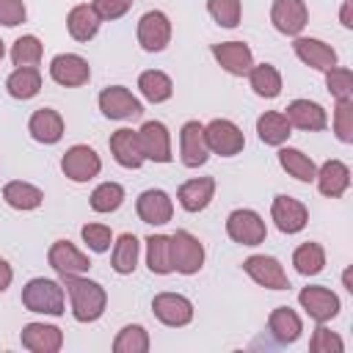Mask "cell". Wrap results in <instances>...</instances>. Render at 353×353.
<instances>
[{
	"mask_svg": "<svg viewBox=\"0 0 353 353\" xmlns=\"http://www.w3.org/2000/svg\"><path fill=\"white\" fill-rule=\"evenodd\" d=\"M80 237H83V243H85L94 254H105V251L110 248V243H113V232H110V226H105V223H85V226L80 229Z\"/></svg>",
	"mask_w": 353,
	"mask_h": 353,
	"instance_id": "45",
	"label": "cell"
},
{
	"mask_svg": "<svg viewBox=\"0 0 353 353\" xmlns=\"http://www.w3.org/2000/svg\"><path fill=\"white\" fill-rule=\"evenodd\" d=\"M149 350V331L143 325H124L113 339V353H146Z\"/></svg>",
	"mask_w": 353,
	"mask_h": 353,
	"instance_id": "40",
	"label": "cell"
},
{
	"mask_svg": "<svg viewBox=\"0 0 353 353\" xmlns=\"http://www.w3.org/2000/svg\"><path fill=\"white\" fill-rule=\"evenodd\" d=\"M243 270L259 284V287H268V290H287L290 287V279L281 268V262L276 256H268V254H251L245 262H243Z\"/></svg>",
	"mask_w": 353,
	"mask_h": 353,
	"instance_id": "13",
	"label": "cell"
},
{
	"mask_svg": "<svg viewBox=\"0 0 353 353\" xmlns=\"http://www.w3.org/2000/svg\"><path fill=\"white\" fill-rule=\"evenodd\" d=\"M342 281H345V290H347V292H353V284H350V268L342 273Z\"/></svg>",
	"mask_w": 353,
	"mask_h": 353,
	"instance_id": "50",
	"label": "cell"
},
{
	"mask_svg": "<svg viewBox=\"0 0 353 353\" xmlns=\"http://www.w3.org/2000/svg\"><path fill=\"white\" fill-rule=\"evenodd\" d=\"M226 234H229V240H234L240 245H259L268 237V226H265V221H262V215L256 210L240 207V210L229 212Z\"/></svg>",
	"mask_w": 353,
	"mask_h": 353,
	"instance_id": "5",
	"label": "cell"
},
{
	"mask_svg": "<svg viewBox=\"0 0 353 353\" xmlns=\"http://www.w3.org/2000/svg\"><path fill=\"white\" fill-rule=\"evenodd\" d=\"M28 132H30L33 141H39L44 146H52L63 138V116L52 108H39L28 119Z\"/></svg>",
	"mask_w": 353,
	"mask_h": 353,
	"instance_id": "26",
	"label": "cell"
},
{
	"mask_svg": "<svg viewBox=\"0 0 353 353\" xmlns=\"http://www.w3.org/2000/svg\"><path fill=\"white\" fill-rule=\"evenodd\" d=\"M99 110L105 119H113V121H127V119H138L143 113V105L141 99L124 88V85H108L99 91Z\"/></svg>",
	"mask_w": 353,
	"mask_h": 353,
	"instance_id": "6",
	"label": "cell"
},
{
	"mask_svg": "<svg viewBox=\"0 0 353 353\" xmlns=\"http://www.w3.org/2000/svg\"><path fill=\"white\" fill-rule=\"evenodd\" d=\"M152 312L168 328H185L193 320V303L179 292H157L152 298Z\"/></svg>",
	"mask_w": 353,
	"mask_h": 353,
	"instance_id": "9",
	"label": "cell"
},
{
	"mask_svg": "<svg viewBox=\"0 0 353 353\" xmlns=\"http://www.w3.org/2000/svg\"><path fill=\"white\" fill-rule=\"evenodd\" d=\"M63 281V290L69 295V303H72V317L77 323H94L105 314V306H108V292L99 281L94 279H85L83 276H61Z\"/></svg>",
	"mask_w": 353,
	"mask_h": 353,
	"instance_id": "1",
	"label": "cell"
},
{
	"mask_svg": "<svg viewBox=\"0 0 353 353\" xmlns=\"http://www.w3.org/2000/svg\"><path fill=\"white\" fill-rule=\"evenodd\" d=\"M325 88L334 99H353V72L347 66H334L325 72Z\"/></svg>",
	"mask_w": 353,
	"mask_h": 353,
	"instance_id": "42",
	"label": "cell"
},
{
	"mask_svg": "<svg viewBox=\"0 0 353 353\" xmlns=\"http://www.w3.org/2000/svg\"><path fill=\"white\" fill-rule=\"evenodd\" d=\"M212 58L218 61V66L234 77L248 74V69L254 66V52L245 41H221L212 44Z\"/></svg>",
	"mask_w": 353,
	"mask_h": 353,
	"instance_id": "20",
	"label": "cell"
},
{
	"mask_svg": "<svg viewBox=\"0 0 353 353\" xmlns=\"http://www.w3.org/2000/svg\"><path fill=\"white\" fill-rule=\"evenodd\" d=\"M11 281H14V268L6 259H0V292H6L11 287Z\"/></svg>",
	"mask_w": 353,
	"mask_h": 353,
	"instance_id": "48",
	"label": "cell"
},
{
	"mask_svg": "<svg viewBox=\"0 0 353 353\" xmlns=\"http://www.w3.org/2000/svg\"><path fill=\"white\" fill-rule=\"evenodd\" d=\"M334 132H336V138L342 143H353V99H336Z\"/></svg>",
	"mask_w": 353,
	"mask_h": 353,
	"instance_id": "43",
	"label": "cell"
},
{
	"mask_svg": "<svg viewBox=\"0 0 353 353\" xmlns=\"http://www.w3.org/2000/svg\"><path fill=\"white\" fill-rule=\"evenodd\" d=\"M284 116L290 121V127L306 130V132H320L328 127V113L323 105L312 102V99H292L284 108Z\"/></svg>",
	"mask_w": 353,
	"mask_h": 353,
	"instance_id": "22",
	"label": "cell"
},
{
	"mask_svg": "<svg viewBox=\"0 0 353 353\" xmlns=\"http://www.w3.org/2000/svg\"><path fill=\"white\" fill-rule=\"evenodd\" d=\"M3 55H6V44H3V39H0V61H3Z\"/></svg>",
	"mask_w": 353,
	"mask_h": 353,
	"instance_id": "51",
	"label": "cell"
},
{
	"mask_svg": "<svg viewBox=\"0 0 353 353\" xmlns=\"http://www.w3.org/2000/svg\"><path fill=\"white\" fill-rule=\"evenodd\" d=\"M279 165H281L292 179H298V182H314V174H317L314 160H312L306 152L295 149V146H281V149H279Z\"/></svg>",
	"mask_w": 353,
	"mask_h": 353,
	"instance_id": "34",
	"label": "cell"
},
{
	"mask_svg": "<svg viewBox=\"0 0 353 353\" xmlns=\"http://www.w3.org/2000/svg\"><path fill=\"white\" fill-rule=\"evenodd\" d=\"M25 17H28L25 0H0V25L17 28L25 22Z\"/></svg>",
	"mask_w": 353,
	"mask_h": 353,
	"instance_id": "47",
	"label": "cell"
},
{
	"mask_svg": "<svg viewBox=\"0 0 353 353\" xmlns=\"http://www.w3.org/2000/svg\"><path fill=\"white\" fill-rule=\"evenodd\" d=\"M138 141H141V152L143 160H154V163H171V135L168 127L163 121H143L138 130Z\"/></svg>",
	"mask_w": 353,
	"mask_h": 353,
	"instance_id": "14",
	"label": "cell"
},
{
	"mask_svg": "<svg viewBox=\"0 0 353 353\" xmlns=\"http://www.w3.org/2000/svg\"><path fill=\"white\" fill-rule=\"evenodd\" d=\"M50 77L63 85V88H77V85H85L88 77H91V66L83 55L77 52H61L50 61Z\"/></svg>",
	"mask_w": 353,
	"mask_h": 353,
	"instance_id": "12",
	"label": "cell"
},
{
	"mask_svg": "<svg viewBox=\"0 0 353 353\" xmlns=\"http://www.w3.org/2000/svg\"><path fill=\"white\" fill-rule=\"evenodd\" d=\"M270 22L284 36H301V30L309 22V8L303 0H273Z\"/></svg>",
	"mask_w": 353,
	"mask_h": 353,
	"instance_id": "16",
	"label": "cell"
},
{
	"mask_svg": "<svg viewBox=\"0 0 353 353\" xmlns=\"http://www.w3.org/2000/svg\"><path fill=\"white\" fill-rule=\"evenodd\" d=\"M314 182H317V190L325 196V199H339L345 196V190L350 188V168L347 163L342 160H325L317 174H314Z\"/></svg>",
	"mask_w": 353,
	"mask_h": 353,
	"instance_id": "24",
	"label": "cell"
},
{
	"mask_svg": "<svg viewBox=\"0 0 353 353\" xmlns=\"http://www.w3.org/2000/svg\"><path fill=\"white\" fill-rule=\"evenodd\" d=\"M99 25H102V19L97 17V11L88 3H80L66 14V30L74 41H91L99 33Z\"/></svg>",
	"mask_w": 353,
	"mask_h": 353,
	"instance_id": "28",
	"label": "cell"
},
{
	"mask_svg": "<svg viewBox=\"0 0 353 353\" xmlns=\"http://www.w3.org/2000/svg\"><path fill=\"white\" fill-rule=\"evenodd\" d=\"M6 91L14 99H33L41 91V72L39 66H17L8 80H6Z\"/></svg>",
	"mask_w": 353,
	"mask_h": 353,
	"instance_id": "32",
	"label": "cell"
},
{
	"mask_svg": "<svg viewBox=\"0 0 353 353\" xmlns=\"http://www.w3.org/2000/svg\"><path fill=\"white\" fill-rule=\"evenodd\" d=\"M212 196H215V179L212 176H193V179L182 182L179 190H176V201H179V207L185 212L207 210Z\"/></svg>",
	"mask_w": 353,
	"mask_h": 353,
	"instance_id": "25",
	"label": "cell"
},
{
	"mask_svg": "<svg viewBox=\"0 0 353 353\" xmlns=\"http://www.w3.org/2000/svg\"><path fill=\"white\" fill-rule=\"evenodd\" d=\"M210 157L207 141H204V124L201 121H185L179 130V160L185 168H199Z\"/></svg>",
	"mask_w": 353,
	"mask_h": 353,
	"instance_id": "17",
	"label": "cell"
},
{
	"mask_svg": "<svg viewBox=\"0 0 353 353\" xmlns=\"http://www.w3.org/2000/svg\"><path fill=\"white\" fill-rule=\"evenodd\" d=\"M146 265L157 276L174 273V265H171V237L168 234H149L146 237Z\"/></svg>",
	"mask_w": 353,
	"mask_h": 353,
	"instance_id": "36",
	"label": "cell"
},
{
	"mask_svg": "<svg viewBox=\"0 0 353 353\" xmlns=\"http://www.w3.org/2000/svg\"><path fill=\"white\" fill-rule=\"evenodd\" d=\"M41 55H44V44L33 33L19 36L11 44V61H14V66H39L41 63Z\"/></svg>",
	"mask_w": 353,
	"mask_h": 353,
	"instance_id": "39",
	"label": "cell"
},
{
	"mask_svg": "<svg viewBox=\"0 0 353 353\" xmlns=\"http://www.w3.org/2000/svg\"><path fill=\"white\" fill-rule=\"evenodd\" d=\"M298 303L301 309L314 320V323H328L339 314L342 303H339V295L323 284H309L298 292Z\"/></svg>",
	"mask_w": 353,
	"mask_h": 353,
	"instance_id": "8",
	"label": "cell"
},
{
	"mask_svg": "<svg viewBox=\"0 0 353 353\" xmlns=\"http://www.w3.org/2000/svg\"><path fill=\"white\" fill-rule=\"evenodd\" d=\"M204 141L210 154H221V157H234L245 146L243 130L229 119H212L210 124H204Z\"/></svg>",
	"mask_w": 353,
	"mask_h": 353,
	"instance_id": "3",
	"label": "cell"
},
{
	"mask_svg": "<svg viewBox=\"0 0 353 353\" xmlns=\"http://www.w3.org/2000/svg\"><path fill=\"white\" fill-rule=\"evenodd\" d=\"M3 199H6L8 207L28 212V210L41 207V201H44V190L36 188V185H30V182L11 179V182H6V188H3Z\"/></svg>",
	"mask_w": 353,
	"mask_h": 353,
	"instance_id": "31",
	"label": "cell"
},
{
	"mask_svg": "<svg viewBox=\"0 0 353 353\" xmlns=\"http://www.w3.org/2000/svg\"><path fill=\"white\" fill-rule=\"evenodd\" d=\"M138 256H141V243L132 232H124L116 237L113 243V256H110V268L119 276H130L138 268Z\"/></svg>",
	"mask_w": 353,
	"mask_h": 353,
	"instance_id": "30",
	"label": "cell"
},
{
	"mask_svg": "<svg viewBox=\"0 0 353 353\" xmlns=\"http://www.w3.org/2000/svg\"><path fill=\"white\" fill-rule=\"evenodd\" d=\"M88 204H91L94 212H102V215L116 212V210L124 204V188H121L119 182H99V185L91 190Z\"/></svg>",
	"mask_w": 353,
	"mask_h": 353,
	"instance_id": "38",
	"label": "cell"
},
{
	"mask_svg": "<svg viewBox=\"0 0 353 353\" xmlns=\"http://www.w3.org/2000/svg\"><path fill=\"white\" fill-rule=\"evenodd\" d=\"M108 146H110V154L113 160L121 165V168H141L143 165V152H141V141H138V130H130V127H121L116 132H110L108 138Z\"/></svg>",
	"mask_w": 353,
	"mask_h": 353,
	"instance_id": "23",
	"label": "cell"
},
{
	"mask_svg": "<svg viewBox=\"0 0 353 353\" xmlns=\"http://www.w3.org/2000/svg\"><path fill=\"white\" fill-rule=\"evenodd\" d=\"M248 83H251L256 97L276 99L281 94V72L273 63H254L248 69Z\"/></svg>",
	"mask_w": 353,
	"mask_h": 353,
	"instance_id": "35",
	"label": "cell"
},
{
	"mask_svg": "<svg viewBox=\"0 0 353 353\" xmlns=\"http://www.w3.org/2000/svg\"><path fill=\"white\" fill-rule=\"evenodd\" d=\"M292 50H295V55H298L306 66H312V69H317V72H328V69H334L336 61H339V55H336V50H334L331 44H325L323 39H312V36H295Z\"/></svg>",
	"mask_w": 353,
	"mask_h": 353,
	"instance_id": "19",
	"label": "cell"
},
{
	"mask_svg": "<svg viewBox=\"0 0 353 353\" xmlns=\"http://www.w3.org/2000/svg\"><path fill=\"white\" fill-rule=\"evenodd\" d=\"M207 11L221 28H237L243 17L240 0H207Z\"/></svg>",
	"mask_w": 353,
	"mask_h": 353,
	"instance_id": "41",
	"label": "cell"
},
{
	"mask_svg": "<svg viewBox=\"0 0 353 353\" xmlns=\"http://www.w3.org/2000/svg\"><path fill=\"white\" fill-rule=\"evenodd\" d=\"M135 212L143 223H152V226H163L174 218V201L171 196L163 190V188H149L138 196L135 201Z\"/></svg>",
	"mask_w": 353,
	"mask_h": 353,
	"instance_id": "18",
	"label": "cell"
},
{
	"mask_svg": "<svg viewBox=\"0 0 353 353\" xmlns=\"http://www.w3.org/2000/svg\"><path fill=\"white\" fill-rule=\"evenodd\" d=\"M22 306L28 312H36V314L61 317L66 312V290L55 279L36 276L22 287Z\"/></svg>",
	"mask_w": 353,
	"mask_h": 353,
	"instance_id": "2",
	"label": "cell"
},
{
	"mask_svg": "<svg viewBox=\"0 0 353 353\" xmlns=\"http://www.w3.org/2000/svg\"><path fill=\"white\" fill-rule=\"evenodd\" d=\"M19 342L30 353H58L63 347V331L50 323H28L19 334Z\"/></svg>",
	"mask_w": 353,
	"mask_h": 353,
	"instance_id": "21",
	"label": "cell"
},
{
	"mask_svg": "<svg viewBox=\"0 0 353 353\" xmlns=\"http://www.w3.org/2000/svg\"><path fill=\"white\" fill-rule=\"evenodd\" d=\"M309 350L312 353H342L345 342L339 334H334L331 328H325V323H317L312 339H309Z\"/></svg>",
	"mask_w": 353,
	"mask_h": 353,
	"instance_id": "44",
	"label": "cell"
},
{
	"mask_svg": "<svg viewBox=\"0 0 353 353\" xmlns=\"http://www.w3.org/2000/svg\"><path fill=\"white\" fill-rule=\"evenodd\" d=\"M268 331L273 334L276 342L281 345H292L298 342V336L303 334V320L295 309L290 306H276L270 314H268Z\"/></svg>",
	"mask_w": 353,
	"mask_h": 353,
	"instance_id": "27",
	"label": "cell"
},
{
	"mask_svg": "<svg viewBox=\"0 0 353 353\" xmlns=\"http://www.w3.org/2000/svg\"><path fill=\"white\" fill-rule=\"evenodd\" d=\"M270 218H273V223H276L279 232H284V234H298V232H303L306 223H309V210H306L303 201H298V199L281 193V196H276L273 204H270Z\"/></svg>",
	"mask_w": 353,
	"mask_h": 353,
	"instance_id": "10",
	"label": "cell"
},
{
	"mask_svg": "<svg viewBox=\"0 0 353 353\" xmlns=\"http://www.w3.org/2000/svg\"><path fill=\"white\" fill-rule=\"evenodd\" d=\"M256 135L265 146H284L292 135V127L281 110H268L256 119Z\"/></svg>",
	"mask_w": 353,
	"mask_h": 353,
	"instance_id": "29",
	"label": "cell"
},
{
	"mask_svg": "<svg viewBox=\"0 0 353 353\" xmlns=\"http://www.w3.org/2000/svg\"><path fill=\"white\" fill-rule=\"evenodd\" d=\"M61 171L72 182H88V179H94L102 171V157L91 146H85V143H74V146H69L63 152Z\"/></svg>",
	"mask_w": 353,
	"mask_h": 353,
	"instance_id": "7",
	"label": "cell"
},
{
	"mask_svg": "<svg viewBox=\"0 0 353 353\" xmlns=\"http://www.w3.org/2000/svg\"><path fill=\"white\" fill-rule=\"evenodd\" d=\"M138 91H141V97H143L146 102L160 105V102L171 99V94H174V80H171L165 72H160V69H146V72H141V77H138Z\"/></svg>",
	"mask_w": 353,
	"mask_h": 353,
	"instance_id": "33",
	"label": "cell"
},
{
	"mask_svg": "<svg viewBox=\"0 0 353 353\" xmlns=\"http://www.w3.org/2000/svg\"><path fill=\"white\" fill-rule=\"evenodd\" d=\"M171 237V265L176 273L182 276H193L201 270L204 265V245L196 234L185 232V229H176Z\"/></svg>",
	"mask_w": 353,
	"mask_h": 353,
	"instance_id": "4",
	"label": "cell"
},
{
	"mask_svg": "<svg viewBox=\"0 0 353 353\" xmlns=\"http://www.w3.org/2000/svg\"><path fill=\"white\" fill-rule=\"evenodd\" d=\"M47 262L58 276H83L91 268V259L69 240H55L47 251Z\"/></svg>",
	"mask_w": 353,
	"mask_h": 353,
	"instance_id": "15",
	"label": "cell"
},
{
	"mask_svg": "<svg viewBox=\"0 0 353 353\" xmlns=\"http://www.w3.org/2000/svg\"><path fill=\"white\" fill-rule=\"evenodd\" d=\"M339 22H342L345 28H353V19H350V0H345V3H342V11H339Z\"/></svg>",
	"mask_w": 353,
	"mask_h": 353,
	"instance_id": "49",
	"label": "cell"
},
{
	"mask_svg": "<svg viewBox=\"0 0 353 353\" xmlns=\"http://www.w3.org/2000/svg\"><path fill=\"white\" fill-rule=\"evenodd\" d=\"M138 44L146 52H163L171 41V19L163 11H146L138 19Z\"/></svg>",
	"mask_w": 353,
	"mask_h": 353,
	"instance_id": "11",
	"label": "cell"
},
{
	"mask_svg": "<svg viewBox=\"0 0 353 353\" xmlns=\"http://www.w3.org/2000/svg\"><path fill=\"white\" fill-rule=\"evenodd\" d=\"M130 6H132V0H91V8L97 11V17L108 19V22L124 17L130 11Z\"/></svg>",
	"mask_w": 353,
	"mask_h": 353,
	"instance_id": "46",
	"label": "cell"
},
{
	"mask_svg": "<svg viewBox=\"0 0 353 353\" xmlns=\"http://www.w3.org/2000/svg\"><path fill=\"white\" fill-rule=\"evenodd\" d=\"M292 265L301 276H317L325 268V248L320 243H301L292 251Z\"/></svg>",
	"mask_w": 353,
	"mask_h": 353,
	"instance_id": "37",
	"label": "cell"
}]
</instances>
